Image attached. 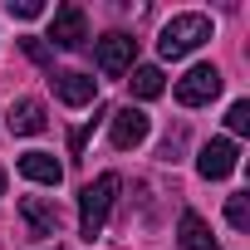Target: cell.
I'll list each match as a JSON object with an SVG mask.
<instances>
[{"mask_svg":"<svg viewBox=\"0 0 250 250\" xmlns=\"http://www.w3.org/2000/svg\"><path fill=\"white\" fill-rule=\"evenodd\" d=\"M118 172H103V177H93L83 191H79V230L93 240V235H103V221H108V211H113V201H118Z\"/></svg>","mask_w":250,"mask_h":250,"instance_id":"cell-1","label":"cell"},{"mask_svg":"<svg viewBox=\"0 0 250 250\" xmlns=\"http://www.w3.org/2000/svg\"><path fill=\"white\" fill-rule=\"evenodd\" d=\"M211 40V20L206 15H172L157 35V54L162 59H187L191 49H201Z\"/></svg>","mask_w":250,"mask_h":250,"instance_id":"cell-2","label":"cell"},{"mask_svg":"<svg viewBox=\"0 0 250 250\" xmlns=\"http://www.w3.org/2000/svg\"><path fill=\"white\" fill-rule=\"evenodd\" d=\"M221 69L216 64H196V69H187L182 79H177V103L182 108H201V103H211L216 93H221Z\"/></svg>","mask_w":250,"mask_h":250,"instance_id":"cell-3","label":"cell"},{"mask_svg":"<svg viewBox=\"0 0 250 250\" xmlns=\"http://www.w3.org/2000/svg\"><path fill=\"white\" fill-rule=\"evenodd\" d=\"M147 128H152V123H147V113L128 103V108H118V113L108 118V143H113L118 152H133V147L147 138Z\"/></svg>","mask_w":250,"mask_h":250,"instance_id":"cell-4","label":"cell"},{"mask_svg":"<svg viewBox=\"0 0 250 250\" xmlns=\"http://www.w3.org/2000/svg\"><path fill=\"white\" fill-rule=\"evenodd\" d=\"M49 40L59 49H83L88 44V15H83V5H59L54 20H49Z\"/></svg>","mask_w":250,"mask_h":250,"instance_id":"cell-5","label":"cell"},{"mask_svg":"<svg viewBox=\"0 0 250 250\" xmlns=\"http://www.w3.org/2000/svg\"><path fill=\"white\" fill-rule=\"evenodd\" d=\"M235 167H240V152H235L230 138H211V143L201 147V157H196V172H201L206 182H221V177H230Z\"/></svg>","mask_w":250,"mask_h":250,"instance_id":"cell-6","label":"cell"},{"mask_svg":"<svg viewBox=\"0 0 250 250\" xmlns=\"http://www.w3.org/2000/svg\"><path fill=\"white\" fill-rule=\"evenodd\" d=\"M20 216H25L30 235H59L64 230V211L49 196H20Z\"/></svg>","mask_w":250,"mask_h":250,"instance_id":"cell-7","label":"cell"},{"mask_svg":"<svg viewBox=\"0 0 250 250\" xmlns=\"http://www.w3.org/2000/svg\"><path fill=\"white\" fill-rule=\"evenodd\" d=\"M133 54H138V40H128V35H103V40H98V69H103L108 79L128 74V69H133Z\"/></svg>","mask_w":250,"mask_h":250,"instance_id":"cell-8","label":"cell"},{"mask_svg":"<svg viewBox=\"0 0 250 250\" xmlns=\"http://www.w3.org/2000/svg\"><path fill=\"white\" fill-rule=\"evenodd\" d=\"M49 83H54V93H59L69 108H83V103L98 98V83H93L88 74H79V69H64V74H54Z\"/></svg>","mask_w":250,"mask_h":250,"instance_id":"cell-9","label":"cell"},{"mask_svg":"<svg viewBox=\"0 0 250 250\" xmlns=\"http://www.w3.org/2000/svg\"><path fill=\"white\" fill-rule=\"evenodd\" d=\"M5 123H10L15 138H35V133H44L49 118H44V103L40 98H20V103H10V118Z\"/></svg>","mask_w":250,"mask_h":250,"instance_id":"cell-10","label":"cell"},{"mask_svg":"<svg viewBox=\"0 0 250 250\" xmlns=\"http://www.w3.org/2000/svg\"><path fill=\"white\" fill-rule=\"evenodd\" d=\"M177 240H182V250H221L216 235H211V226H206L196 211H182V221H177Z\"/></svg>","mask_w":250,"mask_h":250,"instance_id":"cell-11","label":"cell"},{"mask_svg":"<svg viewBox=\"0 0 250 250\" xmlns=\"http://www.w3.org/2000/svg\"><path fill=\"white\" fill-rule=\"evenodd\" d=\"M20 172H25L30 182H40V187H59V182H64V167H59L49 152H25V157H20Z\"/></svg>","mask_w":250,"mask_h":250,"instance_id":"cell-12","label":"cell"},{"mask_svg":"<svg viewBox=\"0 0 250 250\" xmlns=\"http://www.w3.org/2000/svg\"><path fill=\"white\" fill-rule=\"evenodd\" d=\"M128 83H133V93H138V98H157V93L167 88V79H162V69H157V64H138Z\"/></svg>","mask_w":250,"mask_h":250,"instance_id":"cell-13","label":"cell"},{"mask_svg":"<svg viewBox=\"0 0 250 250\" xmlns=\"http://www.w3.org/2000/svg\"><path fill=\"white\" fill-rule=\"evenodd\" d=\"M226 221H230L235 230H250V196H245V191L226 201Z\"/></svg>","mask_w":250,"mask_h":250,"instance_id":"cell-14","label":"cell"},{"mask_svg":"<svg viewBox=\"0 0 250 250\" xmlns=\"http://www.w3.org/2000/svg\"><path fill=\"white\" fill-rule=\"evenodd\" d=\"M226 128H230V133H250V103H245V98H235V103H230Z\"/></svg>","mask_w":250,"mask_h":250,"instance_id":"cell-15","label":"cell"},{"mask_svg":"<svg viewBox=\"0 0 250 250\" xmlns=\"http://www.w3.org/2000/svg\"><path fill=\"white\" fill-rule=\"evenodd\" d=\"M10 15H20V20H35V15H44V5H40V0H10Z\"/></svg>","mask_w":250,"mask_h":250,"instance_id":"cell-16","label":"cell"},{"mask_svg":"<svg viewBox=\"0 0 250 250\" xmlns=\"http://www.w3.org/2000/svg\"><path fill=\"white\" fill-rule=\"evenodd\" d=\"M25 54H30L35 64H49V44H44V40H35V35L25 40Z\"/></svg>","mask_w":250,"mask_h":250,"instance_id":"cell-17","label":"cell"},{"mask_svg":"<svg viewBox=\"0 0 250 250\" xmlns=\"http://www.w3.org/2000/svg\"><path fill=\"white\" fill-rule=\"evenodd\" d=\"M177 152H182V133H172V138L162 143V162H177Z\"/></svg>","mask_w":250,"mask_h":250,"instance_id":"cell-18","label":"cell"},{"mask_svg":"<svg viewBox=\"0 0 250 250\" xmlns=\"http://www.w3.org/2000/svg\"><path fill=\"white\" fill-rule=\"evenodd\" d=\"M0 196H5V172H0Z\"/></svg>","mask_w":250,"mask_h":250,"instance_id":"cell-19","label":"cell"},{"mask_svg":"<svg viewBox=\"0 0 250 250\" xmlns=\"http://www.w3.org/2000/svg\"><path fill=\"white\" fill-rule=\"evenodd\" d=\"M54 250H59V245H54Z\"/></svg>","mask_w":250,"mask_h":250,"instance_id":"cell-20","label":"cell"}]
</instances>
